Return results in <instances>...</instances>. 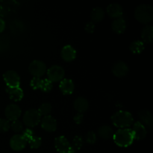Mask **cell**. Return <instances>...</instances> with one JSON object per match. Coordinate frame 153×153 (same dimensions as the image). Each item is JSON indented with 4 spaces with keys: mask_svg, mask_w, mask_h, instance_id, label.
<instances>
[{
    "mask_svg": "<svg viewBox=\"0 0 153 153\" xmlns=\"http://www.w3.org/2000/svg\"><path fill=\"white\" fill-rule=\"evenodd\" d=\"M34 135V132H33V131L31 128H26V129H25L22 131V136L23 137V138L26 140V142H28Z\"/></svg>",
    "mask_w": 153,
    "mask_h": 153,
    "instance_id": "obj_32",
    "label": "cell"
},
{
    "mask_svg": "<svg viewBox=\"0 0 153 153\" xmlns=\"http://www.w3.org/2000/svg\"><path fill=\"white\" fill-rule=\"evenodd\" d=\"M85 30L87 33L89 34H92L95 31V24L93 22H89L85 25Z\"/></svg>",
    "mask_w": 153,
    "mask_h": 153,
    "instance_id": "obj_34",
    "label": "cell"
},
{
    "mask_svg": "<svg viewBox=\"0 0 153 153\" xmlns=\"http://www.w3.org/2000/svg\"><path fill=\"white\" fill-rule=\"evenodd\" d=\"M26 140L23 138L22 134H15L10 138V146L13 150L21 151L25 149L26 146Z\"/></svg>",
    "mask_w": 153,
    "mask_h": 153,
    "instance_id": "obj_11",
    "label": "cell"
},
{
    "mask_svg": "<svg viewBox=\"0 0 153 153\" xmlns=\"http://www.w3.org/2000/svg\"><path fill=\"white\" fill-rule=\"evenodd\" d=\"M134 18L143 24H148L153 19V8L149 4H140L134 10Z\"/></svg>",
    "mask_w": 153,
    "mask_h": 153,
    "instance_id": "obj_3",
    "label": "cell"
},
{
    "mask_svg": "<svg viewBox=\"0 0 153 153\" xmlns=\"http://www.w3.org/2000/svg\"><path fill=\"white\" fill-rule=\"evenodd\" d=\"M4 114L7 120L13 122L14 120H17L21 116V109L19 105L12 103L5 108Z\"/></svg>",
    "mask_w": 153,
    "mask_h": 153,
    "instance_id": "obj_9",
    "label": "cell"
},
{
    "mask_svg": "<svg viewBox=\"0 0 153 153\" xmlns=\"http://www.w3.org/2000/svg\"><path fill=\"white\" fill-rule=\"evenodd\" d=\"M144 43L141 40H135V41H133L132 43L130 44L129 46V50L131 51V52H132L133 54H140L141 52H143V51L144 50Z\"/></svg>",
    "mask_w": 153,
    "mask_h": 153,
    "instance_id": "obj_24",
    "label": "cell"
},
{
    "mask_svg": "<svg viewBox=\"0 0 153 153\" xmlns=\"http://www.w3.org/2000/svg\"><path fill=\"white\" fill-rule=\"evenodd\" d=\"M10 128L14 132L19 133L23 130V125L21 121L17 120H14L12 122V123L10 124Z\"/></svg>",
    "mask_w": 153,
    "mask_h": 153,
    "instance_id": "obj_29",
    "label": "cell"
},
{
    "mask_svg": "<svg viewBox=\"0 0 153 153\" xmlns=\"http://www.w3.org/2000/svg\"><path fill=\"white\" fill-rule=\"evenodd\" d=\"M141 38L146 43H152L153 40V28L152 25H146L141 31Z\"/></svg>",
    "mask_w": 153,
    "mask_h": 153,
    "instance_id": "obj_22",
    "label": "cell"
},
{
    "mask_svg": "<svg viewBox=\"0 0 153 153\" xmlns=\"http://www.w3.org/2000/svg\"><path fill=\"white\" fill-rule=\"evenodd\" d=\"M10 122L7 119H0V132H6L10 129Z\"/></svg>",
    "mask_w": 153,
    "mask_h": 153,
    "instance_id": "obj_30",
    "label": "cell"
},
{
    "mask_svg": "<svg viewBox=\"0 0 153 153\" xmlns=\"http://www.w3.org/2000/svg\"><path fill=\"white\" fill-rule=\"evenodd\" d=\"M3 79L8 88H18L20 85V78L13 70H7L3 75Z\"/></svg>",
    "mask_w": 153,
    "mask_h": 153,
    "instance_id": "obj_7",
    "label": "cell"
},
{
    "mask_svg": "<svg viewBox=\"0 0 153 153\" xmlns=\"http://www.w3.org/2000/svg\"><path fill=\"white\" fill-rule=\"evenodd\" d=\"M55 147L59 153H73L71 144L64 136H59L55 140Z\"/></svg>",
    "mask_w": 153,
    "mask_h": 153,
    "instance_id": "obj_8",
    "label": "cell"
},
{
    "mask_svg": "<svg viewBox=\"0 0 153 153\" xmlns=\"http://www.w3.org/2000/svg\"><path fill=\"white\" fill-rule=\"evenodd\" d=\"M40 82H41V79L40 78H36L34 77L31 80V82H30V85L32 88V89L37 90L40 88Z\"/></svg>",
    "mask_w": 153,
    "mask_h": 153,
    "instance_id": "obj_33",
    "label": "cell"
},
{
    "mask_svg": "<svg viewBox=\"0 0 153 153\" xmlns=\"http://www.w3.org/2000/svg\"><path fill=\"white\" fill-rule=\"evenodd\" d=\"M131 130H132L133 134H134V140H143L147 134L146 127L140 121H137L133 124V128Z\"/></svg>",
    "mask_w": 153,
    "mask_h": 153,
    "instance_id": "obj_14",
    "label": "cell"
},
{
    "mask_svg": "<svg viewBox=\"0 0 153 153\" xmlns=\"http://www.w3.org/2000/svg\"><path fill=\"white\" fill-rule=\"evenodd\" d=\"M61 56L64 61L71 62L76 58V50L70 45H66L62 48Z\"/></svg>",
    "mask_w": 153,
    "mask_h": 153,
    "instance_id": "obj_15",
    "label": "cell"
},
{
    "mask_svg": "<svg viewBox=\"0 0 153 153\" xmlns=\"http://www.w3.org/2000/svg\"><path fill=\"white\" fill-rule=\"evenodd\" d=\"M112 73L117 78H122L128 74L129 69L128 65L123 61H117L113 65L111 69Z\"/></svg>",
    "mask_w": 153,
    "mask_h": 153,
    "instance_id": "obj_10",
    "label": "cell"
},
{
    "mask_svg": "<svg viewBox=\"0 0 153 153\" xmlns=\"http://www.w3.org/2000/svg\"><path fill=\"white\" fill-rule=\"evenodd\" d=\"M30 147L31 149H38L42 143V140L40 137L34 135L28 141Z\"/></svg>",
    "mask_w": 153,
    "mask_h": 153,
    "instance_id": "obj_28",
    "label": "cell"
},
{
    "mask_svg": "<svg viewBox=\"0 0 153 153\" xmlns=\"http://www.w3.org/2000/svg\"><path fill=\"white\" fill-rule=\"evenodd\" d=\"M82 145H83V140H82V137L81 136H76L74 137L73 140V143L71 144L72 149H73V152L74 153L76 150H79V149L82 148Z\"/></svg>",
    "mask_w": 153,
    "mask_h": 153,
    "instance_id": "obj_27",
    "label": "cell"
},
{
    "mask_svg": "<svg viewBox=\"0 0 153 153\" xmlns=\"http://www.w3.org/2000/svg\"><path fill=\"white\" fill-rule=\"evenodd\" d=\"M111 122L114 126L119 128H127L131 126L134 122V118L130 112L126 111H119L112 115Z\"/></svg>",
    "mask_w": 153,
    "mask_h": 153,
    "instance_id": "obj_2",
    "label": "cell"
},
{
    "mask_svg": "<svg viewBox=\"0 0 153 153\" xmlns=\"http://www.w3.org/2000/svg\"><path fill=\"white\" fill-rule=\"evenodd\" d=\"M22 120L25 126L32 128L40 123L41 120V116L39 114L38 111L36 109H29L25 112Z\"/></svg>",
    "mask_w": 153,
    "mask_h": 153,
    "instance_id": "obj_4",
    "label": "cell"
},
{
    "mask_svg": "<svg viewBox=\"0 0 153 153\" xmlns=\"http://www.w3.org/2000/svg\"><path fill=\"white\" fill-rule=\"evenodd\" d=\"M6 92L8 94L10 100L14 102L20 101L23 98V91L19 87H18V88H8V87H7Z\"/></svg>",
    "mask_w": 153,
    "mask_h": 153,
    "instance_id": "obj_20",
    "label": "cell"
},
{
    "mask_svg": "<svg viewBox=\"0 0 153 153\" xmlns=\"http://www.w3.org/2000/svg\"><path fill=\"white\" fill-rule=\"evenodd\" d=\"M39 89H40L43 92L45 93L50 92L52 89V82H51L48 79H41Z\"/></svg>",
    "mask_w": 153,
    "mask_h": 153,
    "instance_id": "obj_26",
    "label": "cell"
},
{
    "mask_svg": "<svg viewBox=\"0 0 153 153\" xmlns=\"http://www.w3.org/2000/svg\"><path fill=\"white\" fill-rule=\"evenodd\" d=\"M74 108L78 113L83 114L89 108V102L85 97H78L76 99L73 103Z\"/></svg>",
    "mask_w": 153,
    "mask_h": 153,
    "instance_id": "obj_19",
    "label": "cell"
},
{
    "mask_svg": "<svg viewBox=\"0 0 153 153\" xmlns=\"http://www.w3.org/2000/svg\"><path fill=\"white\" fill-rule=\"evenodd\" d=\"M106 13L108 15L109 17L117 19V18L123 17V9L120 4H117V3H112L107 7Z\"/></svg>",
    "mask_w": 153,
    "mask_h": 153,
    "instance_id": "obj_13",
    "label": "cell"
},
{
    "mask_svg": "<svg viewBox=\"0 0 153 153\" xmlns=\"http://www.w3.org/2000/svg\"><path fill=\"white\" fill-rule=\"evenodd\" d=\"M37 111L40 116H48L52 112V105L49 102L43 103Z\"/></svg>",
    "mask_w": 153,
    "mask_h": 153,
    "instance_id": "obj_25",
    "label": "cell"
},
{
    "mask_svg": "<svg viewBox=\"0 0 153 153\" xmlns=\"http://www.w3.org/2000/svg\"><path fill=\"white\" fill-rule=\"evenodd\" d=\"M48 79L51 82H58L63 80L64 77V70L58 65H54L46 70Z\"/></svg>",
    "mask_w": 153,
    "mask_h": 153,
    "instance_id": "obj_6",
    "label": "cell"
},
{
    "mask_svg": "<svg viewBox=\"0 0 153 153\" xmlns=\"http://www.w3.org/2000/svg\"><path fill=\"white\" fill-rule=\"evenodd\" d=\"M41 122V127L46 131L53 132L57 129V121L51 115L43 117L40 120Z\"/></svg>",
    "mask_w": 153,
    "mask_h": 153,
    "instance_id": "obj_12",
    "label": "cell"
},
{
    "mask_svg": "<svg viewBox=\"0 0 153 153\" xmlns=\"http://www.w3.org/2000/svg\"><path fill=\"white\" fill-rule=\"evenodd\" d=\"M97 134L92 131H90L86 135V141L89 144H94L97 142Z\"/></svg>",
    "mask_w": 153,
    "mask_h": 153,
    "instance_id": "obj_31",
    "label": "cell"
},
{
    "mask_svg": "<svg viewBox=\"0 0 153 153\" xmlns=\"http://www.w3.org/2000/svg\"><path fill=\"white\" fill-rule=\"evenodd\" d=\"M105 16V11L101 7H94L93 10H91V17L92 19L93 22H101Z\"/></svg>",
    "mask_w": 153,
    "mask_h": 153,
    "instance_id": "obj_23",
    "label": "cell"
},
{
    "mask_svg": "<svg viewBox=\"0 0 153 153\" xmlns=\"http://www.w3.org/2000/svg\"><path fill=\"white\" fill-rule=\"evenodd\" d=\"M4 28H5V22L4 21V19L0 17V33L2 32Z\"/></svg>",
    "mask_w": 153,
    "mask_h": 153,
    "instance_id": "obj_36",
    "label": "cell"
},
{
    "mask_svg": "<svg viewBox=\"0 0 153 153\" xmlns=\"http://www.w3.org/2000/svg\"><path fill=\"white\" fill-rule=\"evenodd\" d=\"M97 134L101 138L108 140V139L113 137L114 132L113 128L110 126L103 125L99 128L98 131H97Z\"/></svg>",
    "mask_w": 153,
    "mask_h": 153,
    "instance_id": "obj_21",
    "label": "cell"
},
{
    "mask_svg": "<svg viewBox=\"0 0 153 153\" xmlns=\"http://www.w3.org/2000/svg\"><path fill=\"white\" fill-rule=\"evenodd\" d=\"M83 119H84L83 114H79V113H78L77 114L75 115L74 118H73L75 123H76V124H78V125L82 123V121H83Z\"/></svg>",
    "mask_w": 153,
    "mask_h": 153,
    "instance_id": "obj_35",
    "label": "cell"
},
{
    "mask_svg": "<svg viewBox=\"0 0 153 153\" xmlns=\"http://www.w3.org/2000/svg\"><path fill=\"white\" fill-rule=\"evenodd\" d=\"M59 88L64 95H70L74 91L75 85L71 79H64L60 82Z\"/></svg>",
    "mask_w": 153,
    "mask_h": 153,
    "instance_id": "obj_17",
    "label": "cell"
},
{
    "mask_svg": "<svg viewBox=\"0 0 153 153\" xmlns=\"http://www.w3.org/2000/svg\"><path fill=\"white\" fill-rule=\"evenodd\" d=\"M111 28L116 34H123L126 29V21L123 17L115 19L111 24Z\"/></svg>",
    "mask_w": 153,
    "mask_h": 153,
    "instance_id": "obj_18",
    "label": "cell"
},
{
    "mask_svg": "<svg viewBox=\"0 0 153 153\" xmlns=\"http://www.w3.org/2000/svg\"><path fill=\"white\" fill-rule=\"evenodd\" d=\"M139 119L140 120V123L144 126L145 127L147 126L149 128H152L153 125V117L152 114L148 110H142L138 114Z\"/></svg>",
    "mask_w": 153,
    "mask_h": 153,
    "instance_id": "obj_16",
    "label": "cell"
},
{
    "mask_svg": "<svg viewBox=\"0 0 153 153\" xmlns=\"http://www.w3.org/2000/svg\"><path fill=\"white\" fill-rule=\"evenodd\" d=\"M28 70L34 77L40 78L44 76L47 70H46V65L44 62L35 60L29 64Z\"/></svg>",
    "mask_w": 153,
    "mask_h": 153,
    "instance_id": "obj_5",
    "label": "cell"
},
{
    "mask_svg": "<svg viewBox=\"0 0 153 153\" xmlns=\"http://www.w3.org/2000/svg\"><path fill=\"white\" fill-rule=\"evenodd\" d=\"M114 143L120 147H128L134 140L132 130L129 128H120L113 135Z\"/></svg>",
    "mask_w": 153,
    "mask_h": 153,
    "instance_id": "obj_1",
    "label": "cell"
}]
</instances>
